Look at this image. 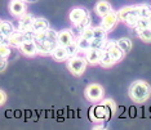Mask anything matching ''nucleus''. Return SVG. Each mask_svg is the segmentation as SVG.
<instances>
[{"label": "nucleus", "instance_id": "1", "mask_svg": "<svg viewBox=\"0 0 151 130\" xmlns=\"http://www.w3.org/2000/svg\"><path fill=\"white\" fill-rule=\"evenodd\" d=\"M35 41L37 44V52L42 56H52L54 49L60 45L58 44V32L52 29L47 31L36 34Z\"/></svg>", "mask_w": 151, "mask_h": 130}, {"label": "nucleus", "instance_id": "2", "mask_svg": "<svg viewBox=\"0 0 151 130\" xmlns=\"http://www.w3.org/2000/svg\"><path fill=\"white\" fill-rule=\"evenodd\" d=\"M151 95V86L146 81L137 80L129 86V97L133 102L142 103L146 102Z\"/></svg>", "mask_w": 151, "mask_h": 130}, {"label": "nucleus", "instance_id": "3", "mask_svg": "<svg viewBox=\"0 0 151 130\" xmlns=\"http://www.w3.org/2000/svg\"><path fill=\"white\" fill-rule=\"evenodd\" d=\"M119 19L122 22H124L127 26L133 27L138 22V19L141 18L139 16V9L138 5H132V6H124L118 12Z\"/></svg>", "mask_w": 151, "mask_h": 130}, {"label": "nucleus", "instance_id": "4", "mask_svg": "<svg viewBox=\"0 0 151 130\" xmlns=\"http://www.w3.org/2000/svg\"><path fill=\"white\" fill-rule=\"evenodd\" d=\"M87 66H88V61H87L85 57L75 56V57L68 58L67 59L68 70H70V72L73 75H75V76H80V75H83Z\"/></svg>", "mask_w": 151, "mask_h": 130}, {"label": "nucleus", "instance_id": "5", "mask_svg": "<svg viewBox=\"0 0 151 130\" xmlns=\"http://www.w3.org/2000/svg\"><path fill=\"white\" fill-rule=\"evenodd\" d=\"M89 117L94 122L107 121V120L111 117V114H110L109 109L106 108V106L102 103V104H96L91 108V111H89Z\"/></svg>", "mask_w": 151, "mask_h": 130}, {"label": "nucleus", "instance_id": "6", "mask_svg": "<svg viewBox=\"0 0 151 130\" xmlns=\"http://www.w3.org/2000/svg\"><path fill=\"white\" fill-rule=\"evenodd\" d=\"M104 88L98 84H91L85 89V98L91 102H98L104 98Z\"/></svg>", "mask_w": 151, "mask_h": 130}, {"label": "nucleus", "instance_id": "7", "mask_svg": "<svg viewBox=\"0 0 151 130\" xmlns=\"http://www.w3.org/2000/svg\"><path fill=\"white\" fill-rule=\"evenodd\" d=\"M120 21L119 19V14L114 11H111L109 14H106L102 17V21H101V26L104 27L106 31H112L115 29V26L118 25V22Z\"/></svg>", "mask_w": 151, "mask_h": 130}, {"label": "nucleus", "instance_id": "8", "mask_svg": "<svg viewBox=\"0 0 151 130\" xmlns=\"http://www.w3.org/2000/svg\"><path fill=\"white\" fill-rule=\"evenodd\" d=\"M9 12L12 16L19 18L26 13V3L25 0H11L9 1Z\"/></svg>", "mask_w": 151, "mask_h": 130}, {"label": "nucleus", "instance_id": "9", "mask_svg": "<svg viewBox=\"0 0 151 130\" xmlns=\"http://www.w3.org/2000/svg\"><path fill=\"white\" fill-rule=\"evenodd\" d=\"M34 22H35V17L30 14V13H25L18 18V30L22 32L27 31V30H31Z\"/></svg>", "mask_w": 151, "mask_h": 130}, {"label": "nucleus", "instance_id": "10", "mask_svg": "<svg viewBox=\"0 0 151 130\" xmlns=\"http://www.w3.org/2000/svg\"><path fill=\"white\" fill-rule=\"evenodd\" d=\"M19 50H21L22 54H25L26 57H35L37 53V44L35 40H31V41H23L22 45L19 46Z\"/></svg>", "mask_w": 151, "mask_h": 130}, {"label": "nucleus", "instance_id": "11", "mask_svg": "<svg viewBox=\"0 0 151 130\" xmlns=\"http://www.w3.org/2000/svg\"><path fill=\"white\" fill-rule=\"evenodd\" d=\"M76 40V36L74 35V32L71 30H62L61 32H58V44L62 46H67L71 43H74Z\"/></svg>", "mask_w": 151, "mask_h": 130}, {"label": "nucleus", "instance_id": "12", "mask_svg": "<svg viewBox=\"0 0 151 130\" xmlns=\"http://www.w3.org/2000/svg\"><path fill=\"white\" fill-rule=\"evenodd\" d=\"M89 16V12L85 8H81V6H76L73 11L70 12V21L73 23H78L80 21H83L84 18H87Z\"/></svg>", "mask_w": 151, "mask_h": 130}, {"label": "nucleus", "instance_id": "13", "mask_svg": "<svg viewBox=\"0 0 151 130\" xmlns=\"http://www.w3.org/2000/svg\"><path fill=\"white\" fill-rule=\"evenodd\" d=\"M88 26H91V16H88L87 18H84L83 21H80L78 23H73V29H71V31L74 32L75 36L79 37Z\"/></svg>", "mask_w": 151, "mask_h": 130}, {"label": "nucleus", "instance_id": "14", "mask_svg": "<svg viewBox=\"0 0 151 130\" xmlns=\"http://www.w3.org/2000/svg\"><path fill=\"white\" fill-rule=\"evenodd\" d=\"M102 50L99 49H89L88 52H85V58H87L89 64H99V59H101Z\"/></svg>", "mask_w": 151, "mask_h": 130}, {"label": "nucleus", "instance_id": "15", "mask_svg": "<svg viewBox=\"0 0 151 130\" xmlns=\"http://www.w3.org/2000/svg\"><path fill=\"white\" fill-rule=\"evenodd\" d=\"M25 41V37H23V32L19 30H16L13 34L9 35V45L14 46V48H19L22 45V43Z\"/></svg>", "mask_w": 151, "mask_h": 130}, {"label": "nucleus", "instance_id": "16", "mask_svg": "<svg viewBox=\"0 0 151 130\" xmlns=\"http://www.w3.org/2000/svg\"><path fill=\"white\" fill-rule=\"evenodd\" d=\"M96 13L101 17H104L106 14H109L110 12L112 11V8H111V4H110L109 1H106V0H101V1H98L97 4H96Z\"/></svg>", "mask_w": 151, "mask_h": 130}, {"label": "nucleus", "instance_id": "17", "mask_svg": "<svg viewBox=\"0 0 151 130\" xmlns=\"http://www.w3.org/2000/svg\"><path fill=\"white\" fill-rule=\"evenodd\" d=\"M116 62L114 61L112 56L110 54L109 50H102V54H101V59H99V64L105 68H109L111 66H114Z\"/></svg>", "mask_w": 151, "mask_h": 130}, {"label": "nucleus", "instance_id": "18", "mask_svg": "<svg viewBox=\"0 0 151 130\" xmlns=\"http://www.w3.org/2000/svg\"><path fill=\"white\" fill-rule=\"evenodd\" d=\"M49 29V23L45 18H35V22L32 25V30L35 31L36 34H40V32H44Z\"/></svg>", "mask_w": 151, "mask_h": 130}, {"label": "nucleus", "instance_id": "19", "mask_svg": "<svg viewBox=\"0 0 151 130\" xmlns=\"http://www.w3.org/2000/svg\"><path fill=\"white\" fill-rule=\"evenodd\" d=\"M52 57L54 61H58V62H62V61H66L68 56H67V50H66V46H62V45H58L54 52L52 53Z\"/></svg>", "mask_w": 151, "mask_h": 130}, {"label": "nucleus", "instance_id": "20", "mask_svg": "<svg viewBox=\"0 0 151 130\" xmlns=\"http://www.w3.org/2000/svg\"><path fill=\"white\" fill-rule=\"evenodd\" d=\"M109 52H110V54L112 56V58H114V61H115L116 63L120 62V61H122L123 58H124V56H125V52L118 45V43H116V45L112 46L111 49L109 50Z\"/></svg>", "mask_w": 151, "mask_h": 130}, {"label": "nucleus", "instance_id": "21", "mask_svg": "<svg viewBox=\"0 0 151 130\" xmlns=\"http://www.w3.org/2000/svg\"><path fill=\"white\" fill-rule=\"evenodd\" d=\"M14 31H16L14 25H13L11 21H1V23H0V32H1L3 35L9 36Z\"/></svg>", "mask_w": 151, "mask_h": 130}, {"label": "nucleus", "instance_id": "22", "mask_svg": "<svg viewBox=\"0 0 151 130\" xmlns=\"http://www.w3.org/2000/svg\"><path fill=\"white\" fill-rule=\"evenodd\" d=\"M91 41L92 40H88V39H85V37L83 36H79L76 37V43H78V45H79V49H80V52H88L89 49H91Z\"/></svg>", "mask_w": 151, "mask_h": 130}, {"label": "nucleus", "instance_id": "23", "mask_svg": "<svg viewBox=\"0 0 151 130\" xmlns=\"http://www.w3.org/2000/svg\"><path fill=\"white\" fill-rule=\"evenodd\" d=\"M147 27H150V19L149 18H139L138 22H137L136 25L133 26V29H134L136 34H138L139 31H142V30L147 29Z\"/></svg>", "mask_w": 151, "mask_h": 130}, {"label": "nucleus", "instance_id": "24", "mask_svg": "<svg viewBox=\"0 0 151 130\" xmlns=\"http://www.w3.org/2000/svg\"><path fill=\"white\" fill-rule=\"evenodd\" d=\"M94 39L101 40V41H106L107 40V31L102 26L94 27Z\"/></svg>", "mask_w": 151, "mask_h": 130}, {"label": "nucleus", "instance_id": "25", "mask_svg": "<svg viewBox=\"0 0 151 130\" xmlns=\"http://www.w3.org/2000/svg\"><path fill=\"white\" fill-rule=\"evenodd\" d=\"M66 50H67L68 58H73V57H75V56H78L79 52H80V49H79V45H78L76 40H75L74 43H71L70 45H67V46H66ZM68 58H67V59H68Z\"/></svg>", "mask_w": 151, "mask_h": 130}, {"label": "nucleus", "instance_id": "26", "mask_svg": "<svg viewBox=\"0 0 151 130\" xmlns=\"http://www.w3.org/2000/svg\"><path fill=\"white\" fill-rule=\"evenodd\" d=\"M116 43H118V45L122 48L125 53H128L129 50L132 49V40H129L128 37H123V39L116 40Z\"/></svg>", "mask_w": 151, "mask_h": 130}, {"label": "nucleus", "instance_id": "27", "mask_svg": "<svg viewBox=\"0 0 151 130\" xmlns=\"http://www.w3.org/2000/svg\"><path fill=\"white\" fill-rule=\"evenodd\" d=\"M137 35H138L139 39L143 40V41L151 43V26L147 27V29H145V30H142V31H139Z\"/></svg>", "mask_w": 151, "mask_h": 130}, {"label": "nucleus", "instance_id": "28", "mask_svg": "<svg viewBox=\"0 0 151 130\" xmlns=\"http://www.w3.org/2000/svg\"><path fill=\"white\" fill-rule=\"evenodd\" d=\"M80 36H83V37H85V39H88V40H93L94 39V27L88 26Z\"/></svg>", "mask_w": 151, "mask_h": 130}, {"label": "nucleus", "instance_id": "29", "mask_svg": "<svg viewBox=\"0 0 151 130\" xmlns=\"http://www.w3.org/2000/svg\"><path fill=\"white\" fill-rule=\"evenodd\" d=\"M104 104L106 106V108L109 109V112L111 114V116L115 114L116 106H115V102H114V101H111V99H105V101H104Z\"/></svg>", "mask_w": 151, "mask_h": 130}, {"label": "nucleus", "instance_id": "30", "mask_svg": "<svg viewBox=\"0 0 151 130\" xmlns=\"http://www.w3.org/2000/svg\"><path fill=\"white\" fill-rule=\"evenodd\" d=\"M0 56L4 58H8L11 56V45L9 44H1V46H0Z\"/></svg>", "mask_w": 151, "mask_h": 130}, {"label": "nucleus", "instance_id": "31", "mask_svg": "<svg viewBox=\"0 0 151 130\" xmlns=\"http://www.w3.org/2000/svg\"><path fill=\"white\" fill-rule=\"evenodd\" d=\"M23 37H25V41H31V40H35L36 37V32L34 30H27V31L23 32Z\"/></svg>", "mask_w": 151, "mask_h": 130}, {"label": "nucleus", "instance_id": "32", "mask_svg": "<svg viewBox=\"0 0 151 130\" xmlns=\"http://www.w3.org/2000/svg\"><path fill=\"white\" fill-rule=\"evenodd\" d=\"M0 70H1V72L3 71H5V68L6 66H8V58H4V57H1V61H0Z\"/></svg>", "mask_w": 151, "mask_h": 130}, {"label": "nucleus", "instance_id": "33", "mask_svg": "<svg viewBox=\"0 0 151 130\" xmlns=\"http://www.w3.org/2000/svg\"><path fill=\"white\" fill-rule=\"evenodd\" d=\"M6 102V94H5V91L4 90H1V102H0V104H4Z\"/></svg>", "mask_w": 151, "mask_h": 130}, {"label": "nucleus", "instance_id": "34", "mask_svg": "<svg viewBox=\"0 0 151 130\" xmlns=\"http://www.w3.org/2000/svg\"><path fill=\"white\" fill-rule=\"evenodd\" d=\"M149 19H150V26H151V16L149 17Z\"/></svg>", "mask_w": 151, "mask_h": 130}, {"label": "nucleus", "instance_id": "35", "mask_svg": "<svg viewBox=\"0 0 151 130\" xmlns=\"http://www.w3.org/2000/svg\"><path fill=\"white\" fill-rule=\"evenodd\" d=\"M26 1H35V0H26Z\"/></svg>", "mask_w": 151, "mask_h": 130}]
</instances>
